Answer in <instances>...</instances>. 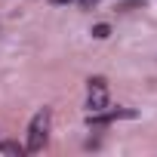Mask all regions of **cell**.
Masks as SVG:
<instances>
[{
	"label": "cell",
	"mask_w": 157,
	"mask_h": 157,
	"mask_svg": "<svg viewBox=\"0 0 157 157\" xmlns=\"http://www.w3.org/2000/svg\"><path fill=\"white\" fill-rule=\"evenodd\" d=\"M49 123H52V111H49V108H43V111L34 114V120H31V126H28V145H25L28 154L43 151V145H46V139H49Z\"/></svg>",
	"instance_id": "1"
},
{
	"label": "cell",
	"mask_w": 157,
	"mask_h": 157,
	"mask_svg": "<svg viewBox=\"0 0 157 157\" xmlns=\"http://www.w3.org/2000/svg\"><path fill=\"white\" fill-rule=\"evenodd\" d=\"M108 34H111V28H108V25H96V28H93V37H96V40H105Z\"/></svg>",
	"instance_id": "2"
},
{
	"label": "cell",
	"mask_w": 157,
	"mask_h": 157,
	"mask_svg": "<svg viewBox=\"0 0 157 157\" xmlns=\"http://www.w3.org/2000/svg\"><path fill=\"white\" fill-rule=\"evenodd\" d=\"M132 6H142V0H123V3H117V13H129Z\"/></svg>",
	"instance_id": "3"
},
{
	"label": "cell",
	"mask_w": 157,
	"mask_h": 157,
	"mask_svg": "<svg viewBox=\"0 0 157 157\" xmlns=\"http://www.w3.org/2000/svg\"><path fill=\"white\" fill-rule=\"evenodd\" d=\"M0 151H6V154H25V148H19V145H10V142H3V145H0Z\"/></svg>",
	"instance_id": "4"
},
{
	"label": "cell",
	"mask_w": 157,
	"mask_h": 157,
	"mask_svg": "<svg viewBox=\"0 0 157 157\" xmlns=\"http://www.w3.org/2000/svg\"><path fill=\"white\" fill-rule=\"evenodd\" d=\"M96 3H99V0H80V6H83V10H93Z\"/></svg>",
	"instance_id": "5"
},
{
	"label": "cell",
	"mask_w": 157,
	"mask_h": 157,
	"mask_svg": "<svg viewBox=\"0 0 157 157\" xmlns=\"http://www.w3.org/2000/svg\"><path fill=\"white\" fill-rule=\"evenodd\" d=\"M52 3H71V0H52Z\"/></svg>",
	"instance_id": "6"
}]
</instances>
